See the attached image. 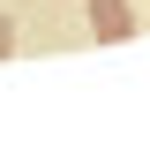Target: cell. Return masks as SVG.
Instances as JSON below:
<instances>
[{
    "label": "cell",
    "instance_id": "7a4b0ae2",
    "mask_svg": "<svg viewBox=\"0 0 150 150\" xmlns=\"http://www.w3.org/2000/svg\"><path fill=\"white\" fill-rule=\"evenodd\" d=\"M8 45H15V30H8V23H0V53H8Z\"/></svg>",
    "mask_w": 150,
    "mask_h": 150
},
{
    "label": "cell",
    "instance_id": "6da1fadb",
    "mask_svg": "<svg viewBox=\"0 0 150 150\" xmlns=\"http://www.w3.org/2000/svg\"><path fill=\"white\" fill-rule=\"evenodd\" d=\"M90 23H98V38H128V30H135L120 0H90Z\"/></svg>",
    "mask_w": 150,
    "mask_h": 150
}]
</instances>
